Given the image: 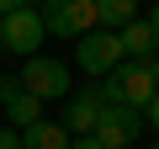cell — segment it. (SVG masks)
Here are the masks:
<instances>
[{
	"label": "cell",
	"mask_w": 159,
	"mask_h": 149,
	"mask_svg": "<svg viewBox=\"0 0 159 149\" xmlns=\"http://www.w3.org/2000/svg\"><path fill=\"white\" fill-rule=\"evenodd\" d=\"M0 149H21V133L16 128H0Z\"/></svg>",
	"instance_id": "4fadbf2b"
},
{
	"label": "cell",
	"mask_w": 159,
	"mask_h": 149,
	"mask_svg": "<svg viewBox=\"0 0 159 149\" xmlns=\"http://www.w3.org/2000/svg\"><path fill=\"white\" fill-rule=\"evenodd\" d=\"M138 128H143V112L106 101V112H101V123H96V138H101V149H133Z\"/></svg>",
	"instance_id": "5b68a950"
},
{
	"label": "cell",
	"mask_w": 159,
	"mask_h": 149,
	"mask_svg": "<svg viewBox=\"0 0 159 149\" xmlns=\"http://www.w3.org/2000/svg\"><path fill=\"white\" fill-rule=\"evenodd\" d=\"M21 6H37V0H0V16H11V11H21Z\"/></svg>",
	"instance_id": "9a60e30c"
},
{
	"label": "cell",
	"mask_w": 159,
	"mask_h": 149,
	"mask_svg": "<svg viewBox=\"0 0 159 149\" xmlns=\"http://www.w3.org/2000/svg\"><path fill=\"white\" fill-rule=\"evenodd\" d=\"M117 43H122V59H154V48H159V32H154V22H127L122 32H117Z\"/></svg>",
	"instance_id": "9c48e42d"
},
{
	"label": "cell",
	"mask_w": 159,
	"mask_h": 149,
	"mask_svg": "<svg viewBox=\"0 0 159 149\" xmlns=\"http://www.w3.org/2000/svg\"><path fill=\"white\" fill-rule=\"evenodd\" d=\"M0 112H6L11 128H32V123L43 117V101L16 80V74H0Z\"/></svg>",
	"instance_id": "52a82bcc"
},
{
	"label": "cell",
	"mask_w": 159,
	"mask_h": 149,
	"mask_svg": "<svg viewBox=\"0 0 159 149\" xmlns=\"http://www.w3.org/2000/svg\"><path fill=\"white\" fill-rule=\"evenodd\" d=\"M74 64L85 69L90 80H106V74L122 64V43H117V32L96 27V32H85V37H74Z\"/></svg>",
	"instance_id": "277c9868"
},
{
	"label": "cell",
	"mask_w": 159,
	"mask_h": 149,
	"mask_svg": "<svg viewBox=\"0 0 159 149\" xmlns=\"http://www.w3.org/2000/svg\"><path fill=\"white\" fill-rule=\"evenodd\" d=\"M154 91H159V53L154 59H122L101 80V96L117 101V107H133V112H143L154 101Z\"/></svg>",
	"instance_id": "6da1fadb"
},
{
	"label": "cell",
	"mask_w": 159,
	"mask_h": 149,
	"mask_svg": "<svg viewBox=\"0 0 159 149\" xmlns=\"http://www.w3.org/2000/svg\"><path fill=\"white\" fill-rule=\"evenodd\" d=\"M0 48H6V16H0Z\"/></svg>",
	"instance_id": "e0dca14e"
},
{
	"label": "cell",
	"mask_w": 159,
	"mask_h": 149,
	"mask_svg": "<svg viewBox=\"0 0 159 149\" xmlns=\"http://www.w3.org/2000/svg\"><path fill=\"white\" fill-rule=\"evenodd\" d=\"M148 22H154V32H159V6H154V11H148Z\"/></svg>",
	"instance_id": "2e32d148"
},
{
	"label": "cell",
	"mask_w": 159,
	"mask_h": 149,
	"mask_svg": "<svg viewBox=\"0 0 159 149\" xmlns=\"http://www.w3.org/2000/svg\"><path fill=\"white\" fill-rule=\"evenodd\" d=\"M96 16L106 32H122L133 16H138V0H96Z\"/></svg>",
	"instance_id": "8fae6325"
},
{
	"label": "cell",
	"mask_w": 159,
	"mask_h": 149,
	"mask_svg": "<svg viewBox=\"0 0 159 149\" xmlns=\"http://www.w3.org/2000/svg\"><path fill=\"white\" fill-rule=\"evenodd\" d=\"M69 149H101V138H96V133H85V138H69Z\"/></svg>",
	"instance_id": "5bb4252c"
},
{
	"label": "cell",
	"mask_w": 159,
	"mask_h": 149,
	"mask_svg": "<svg viewBox=\"0 0 159 149\" xmlns=\"http://www.w3.org/2000/svg\"><path fill=\"white\" fill-rule=\"evenodd\" d=\"M16 80H21L37 101H64V96H69V64H64V59H48V53H43V59L32 53V59L16 69Z\"/></svg>",
	"instance_id": "3957f363"
},
{
	"label": "cell",
	"mask_w": 159,
	"mask_h": 149,
	"mask_svg": "<svg viewBox=\"0 0 159 149\" xmlns=\"http://www.w3.org/2000/svg\"><path fill=\"white\" fill-rule=\"evenodd\" d=\"M21 149H69V128L37 117L32 128H21Z\"/></svg>",
	"instance_id": "30bf717a"
},
{
	"label": "cell",
	"mask_w": 159,
	"mask_h": 149,
	"mask_svg": "<svg viewBox=\"0 0 159 149\" xmlns=\"http://www.w3.org/2000/svg\"><path fill=\"white\" fill-rule=\"evenodd\" d=\"M101 112H106V96H101V85H85V91H69V107H64V128H69L74 138H85V133H96Z\"/></svg>",
	"instance_id": "ba28073f"
},
{
	"label": "cell",
	"mask_w": 159,
	"mask_h": 149,
	"mask_svg": "<svg viewBox=\"0 0 159 149\" xmlns=\"http://www.w3.org/2000/svg\"><path fill=\"white\" fill-rule=\"evenodd\" d=\"M43 11L37 6H21V11H11L6 16V48L11 53H21V59H32L37 48H43Z\"/></svg>",
	"instance_id": "8992f818"
},
{
	"label": "cell",
	"mask_w": 159,
	"mask_h": 149,
	"mask_svg": "<svg viewBox=\"0 0 159 149\" xmlns=\"http://www.w3.org/2000/svg\"><path fill=\"white\" fill-rule=\"evenodd\" d=\"M154 149H159V144H154Z\"/></svg>",
	"instance_id": "ac0fdd59"
},
{
	"label": "cell",
	"mask_w": 159,
	"mask_h": 149,
	"mask_svg": "<svg viewBox=\"0 0 159 149\" xmlns=\"http://www.w3.org/2000/svg\"><path fill=\"white\" fill-rule=\"evenodd\" d=\"M143 123H148V128H154V133H159V91H154V101H148V107H143Z\"/></svg>",
	"instance_id": "7c38bea8"
},
{
	"label": "cell",
	"mask_w": 159,
	"mask_h": 149,
	"mask_svg": "<svg viewBox=\"0 0 159 149\" xmlns=\"http://www.w3.org/2000/svg\"><path fill=\"white\" fill-rule=\"evenodd\" d=\"M43 27L53 37H85L101 27L96 0H43Z\"/></svg>",
	"instance_id": "7a4b0ae2"
}]
</instances>
